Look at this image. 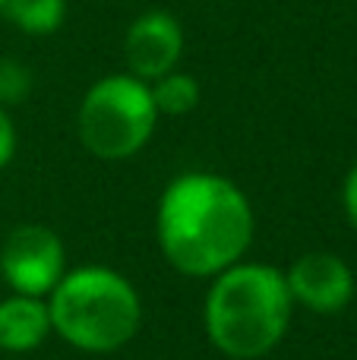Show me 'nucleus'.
<instances>
[{
    "label": "nucleus",
    "mask_w": 357,
    "mask_h": 360,
    "mask_svg": "<svg viewBox=\"0 0 357 360\" xmlns=\"http://www.w3.org/2000/svg\"><path fill=\"white\" fill-rule=\"evenodd\" d=\"M285 272L269 262H234L212 278L202 307V326L215 351L231 360H257L282 345L291 326Z\"/></svg>",
    "instance_id": "f03ea898"
},
{
    "label": "nucleus",
    "mask_w": 357,
    "mask_h": 360,
    "mask_svg": "<svg viewBox=\"0 0 357 360\" xmlns=\"http://www.w3.org/2000/svg\"><path fill=\"white\" fill-rule=\"evenodd\" d=\"M0 10H4V0H0Z\"/></svg>",
    "instance_id": "4468645a"
},
{
    "label": "nucleus",
    "mask_w": 357,
    "mask_h": 360,
    "mask_svg": "<svg viewBox=\"0 0 357 360\" xmlns=\"http://www.w3.org/2000/svg\"><path fill=\"white\" fill-rule=\"evenodd\" d=\"M257 215L234 180L187 171L164 186L155 212L162 256L187 278H215L247 256Z\"/></svg>",
    "instance_id": "f257e3e1"
},
{
    "label": "nucleus",
    "mask_w": 357,
    "mask_h": 360,
    "mask_svg": "<svg viewBox=\"0 0 357 360\" xmlns=\"http://www.w3.org/2000/svg\"><path fill=\"white\" fill-rule=\"evenodd\" d=\"M51 332L86 354H111L130 345L143 323V300L120 272L82 266L48 294Z\"/></svg>",
    "instance_id": "7ed1b4c3"
},
{
    "label": "nucleus",
    "mask_w": 357,
    "mask_h": 360,
    "mask_svg": "<svg viewBox=\"0 0 357 360\" xmlns=\"http://www.w3.org/2000/svg\"><path fill=\"white\" fill-rule=\"evenodd\" d=\"M16 155V127H13V117L4 105H0V171L13 162Z\"/></svg>",
    "instance_id": "f8f14e48"
},
{
    "label": "nucleus",
    "mask_w": 357,
    "mask_h": 360,
    "mask_svg": "<svg viewBox=\"0 0 357 360\" xmlns=\"http://www.w3.org/2000/svg\"><path fill=\"white\" fill-rule=\"evenodd\" d=\"M183 57V25L168 10H145L130 22L124 35L126 73L143 82H155L158 76L181 67Z\"/></svg>",
    "instance_id": "423d86ee"
},
{
    "label": "nucleus",
    "mask_w": 357,
    "mask_h": 360,
    "mask_svg": "<svg viewBox=\"0 0 357 360\" xmlns=\"http://www.w3.org/2000/svg\"><path fill=\"white\" fill-rule=\"evenodd\" d=\"M0 275L13 294L48 297L67 275V250L44 224H19L0 247Z\"/></svg>",
    "instance_id": "39448f33"
},
{
    "label": "nucleus",
    "mask_w": 357,
    "mask_h": 360,
    "mask_svg": "<svg viewBox=\"0 0 357 360\" xmlns=\"http://www.w3.org/2000/svg\"><path fill=\"white\" fill-rule=\"evenodd\" d=\"M158 111L149 82L130 73L101 76L89 86L76 114V133L89 155L101 162H124L149 146Z\"/></svg>",
    "instance_id": "20e7f679"
},
{
    "label": "nucleus",
    "mask_w": 357,
    "mask_h": 360,
    "mask_svg": "<svg viewBox=\"0 0 357 360\" xmlns=\"http://www.w3.org/2000/svg\"><path fill=\"white\" fill-rule=\"evenodd\" d=\"M32 92V70L16 57H0V105L13 108Z\"/></svg>",
    "instance_id": "9b49d317"
},
{
    "label": "nucleus",
    "mask_w": 357,
    "mask_h": 360,
    "mask_svg": "<svg viewBox=\"0 0 357 360\" xmlns=\"http://www.w3.org/2000/svg\"><path fill=\"white\" fill-rule=\"evenodd\" d=\"M291 300L320 316H335L354 300V272L335 253H307L285 272Z\"/></svg>",
    "instance_id": "0eeeda50"
},
{
    "label": "nucleus",
    "mask_w": 357,
    "mask_h": 360,
    "mask_svg": "<svg viewBox=\"0 0 357 360\" xmlns=\"http://www.w3.org/2000/svg\"><path fill=\"white\" fill-rule=\"evenodd\" d=\"M342 205H345V215L351 221V228L357 231V162L351 165L345 177V186H342Z\"/></svg>",
    "instance_id": "ddd939ff"
},
{
    "label": "nucleus",
    "mask_w": 357,
    "mask_h": 360,
    "mask_svg": "<svg viewBox=\"0 0 357 360\" xmlns=\"http://www.w3.org/2000/svg\"><path fill=\"white\" fill-rule=\"evenodd\" d=\"M51 335V316L48 304L41 297H13L0 300V351L6 354H29L41 348L44 338Z\"/></svg>",
    "instance_id": "6e6552de"
},
{
    "label": "nucleus",
    "mask_w": 357,
    "mask_h": 360,
    "mask_svg": "<svg viewBox=\"0 0 357 360\" xmlns=\"http://www.w3.org/2000/svg\"><path fill=\"white\" fill-rule=\"evenodd\" d=\"M0 13L22 35H54L67 19V0H4Z\"/></svg>",
    "instance_id": "9d476101"
},
{
    "label": "nucleus",
    "mask_w": 357,
    "mask_h": 360,
    "mask_svg": "<svg viewBox=\"0 0 357 360\" xmlns=\"http://www.w3.org/2000/svg\"><path fill=\"white\" fill-rule=\"evenodd\" d=\"M149 89L158 117H183V114L196 111L202 101L200 79L193 73H183V70H171V73L158 76L155 82H149Z\"/></svg>",
    "instance_id": "1a4fd4ad"
}]
</instances>
